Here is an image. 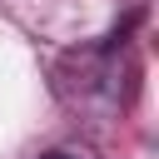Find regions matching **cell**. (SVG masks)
Listing matches in <instances>:
<instances>
[{
    "label": "cell",
    "instance_id": "1",
    "mask_svg": "<svg viewBox=\"0 0 159 159\" xmlns=\"http://www.w3.org/2000/svg\"><path fill=\"white\" fill-rule=\"evenodd\" d=\"M45 159H80V154H65V149H55V154H45Z\"/></svg>",
    "mask_w": 159,
    "mask_h": 159
}]
</instances>
